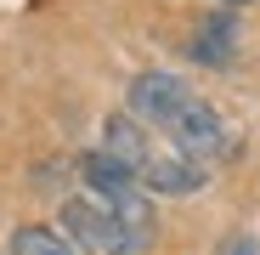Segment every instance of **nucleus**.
<instances>
[{
  "mask_svg": "<svg viewBox=\"0 0 260 255\" xmlns=\"http://www.w3.org/2000/svg\"><path fill=\"white\" fill-rule=\"evenodd\" d=\"M226 6H254V0H226Z\"/></svg>",
  "mask_w": 260,
  "mask_h": 255,
  "instance_id": "8",
  "label": "nucleus"
},
{
  "mask_svg": "<svg viewBox=\"0 0 260 255\" xmlns=\"http://www.w3.org/2000/svg\"><path fill=\"white\" fill-rule=\"evenodd\" d=\"M57 221H62V238H68L79 255H147V244L130 233L96 193L62 199V216H57Z\"/></svg>",
  "mask_w": 260,
  "mask_h": 255,
  "instance_id": "1",
  "label": "nucleus"
},
{
  "mask_svg": "<svg viewBox=\"0 0 260 255\" xmlns=\"http://www.w3.org/2000/svg\"><path fill=\"white\" fill-rule=\"evenodd\" d=\"M12 255H79V249L51 227H17L12 233Z\"/></svg>",
  "mask_w": 260,
  "mask_h": 255,
  "instance_id": "6",
  "label": "nucleus"
},
{
  "mask_svg": "<svg viewBox=\"0 0 260 255\" xmlns=\"http://www.w3.org/2000/svg\"><path fill=\"white\" fill-rule=\"evenodd\" d=\"M164 136H170V148H176V153H187L192 164H221L226 153H232V131H226V119L221 114H215L204 97H192L176 119H170L164 125Z\"/></svg>",
  "mask_w": 260,
  "mask_h": 255,
  "instance_id": "2",
  "label": "nucleus"
},
{
  "mask_svg": "<svg viewBox=\"0 0 260 255\" xmlns=\"http://www.w3.org/2000/svg\"><path fill=\"white\" fill-rule=\"evenodd\" d=\"M232 255H254V249H249V244H238V249H232Z\"/></svg>",
  "mask_w": 260,
  "mask_h": 255,
  "instance_id": "7",
  "label": "nucleus"
},
{
  "mask_svg": "<svg viewBox=\"0 0 260 255\" xmlns=\"http://www.w3.org/2000/svg\"><path fill=\"white\" fill-rule=\"evenodd\" d=\"M187 57L204 63V68H226V63L238 57V17H232V12H209V17H198L192 40H187Z\"/></svg>",
  "mask_w": 260,
  "mask_h": 255,
  "instance_id": "5",
  "label": "nucleus"
},
{
  "mask_svg": "<svg viewBox=\"0 0 260 255\" xmlns=\"http://www.w3.org/2000/svg\"><path fill=\"white\" fill-rule=\"evenodd\" d=\"M192 102V85H181V74H164V68H147L130 79V97H124V114L153 125V131H164L170 119H176L181 108Z\"/></svg>",
  "mask_w": 260,
  "mask_h": 255,
  "instance_id": "4",
  "label": "nucleus"
},
{
  "mask_svg": "<svg viewBox=\"0 0 260 255\" xmlns=\"http://www.w3.org/2000/svg\"><path fill=\"white\" fill-rule=\"evenodd\" d=\"M130 176H136V187H142V193L187 199V193H198V187L209 182V170H204V164H192V159H187V153H176V148L147 142V148H142V159L130 164Z\"/></svg>",
  "mask_w": 260,
  "mask_h": 255,
  "instance_id": "3",
  "label": "nucleus"
}]
</instances>
